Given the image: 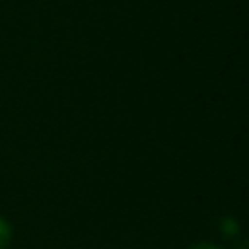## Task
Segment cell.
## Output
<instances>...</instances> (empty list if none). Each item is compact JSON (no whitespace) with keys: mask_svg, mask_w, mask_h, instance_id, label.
Instances as JSON below:
<instances>
[{"mask_svg":"<svg viewBox=\"0 0 249 249\" xmlns=\"http://www.w3.org/2000/svg\"><path fill=\"white\" fill-rule=\"evenodd\" d=\"M12 241V226L0 216V249H6Z\"/></svg>","mask_w":249,"mask_h":249,"instance_id":"1","label":"cell"},{"mask_svg":"<svg viewBox=\"0 0 249 249\" xmlns=\"http://www.w3.org/2000/svg\"><path fill=\"white\" fill-rule=\"evenodd\" d=\"M189 249H218V247H214V245H210V243H198V245H193V247H189Z\"/></svg>","mask_w":249,"mask_h":249,"instance_id":"2","label":"cell"},{"mask_svg":"<svg viewBox=\"0 0 249 249\" xmlns=\"http://www.w3.org/2000/svg\"><path fill=\"white\" fill-rule=\"evenodd\" d=\"M237 249H249V239H245L243 243H239V245H237Z\"/></svg>","mask_w":249,"mask_h":249,"instance_id":"3","label":"cell"}]
</instances>
